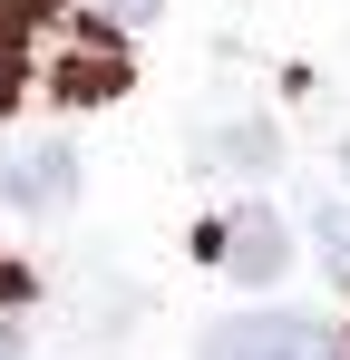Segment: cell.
Here are the masks:
<instances>
[{
    "label": "cell",
    "instance_id": "cell-9",
    "mask_svg": "<svg viewBox=\"0 0 350 360\" xmlns=\"http://www.w3.org/2000/svg\"><path fill=\"white\" fill-rule=\"evenodd\" d=\"M0 360H20V302L0 292Z\"/></svg>",
    "mask_w": 350,
    "mask_h": 360
},
{
    "label": "cell",
    "instance_id": "cell-7",
    "mask_svg": "<svg viewBox=\"0 0 350 360\" xmlns=\"http://www.w3.org/2000/svg\"><path fill=\"white\" fill-rule=\"evenodd\" d=\"M311 234H321V263H331V283L350 292V205H331V214H321Z\"/></svg>",
    "mask_w": 350,
    "mask_h": 360
},
{
    "label": "cell",
    "instance_id": "cell-1",
    "mask_svg": "<svg viewBox=\"0 0 350 360\" xmlns=\"http://www.w3.org/2000/svg\"><path fill=\"white\" fill-rule=\"evenodd\" d=\"M195 360H350V341L331 321H302V311H233L205 331Z\"/></svg>",
    "mask_w": 350,
    "mask_h": 360
},
{
    "label": "cell",
    "instance_id": "cell-10",
    "mask_svg": "<svg viewBox=\"0 0 350 360\" xmlns=\"http://www.w3.org/2000/svg\"><path fill=\"white\" fill-rule=\"evenodd\" d=\"M0 10H20V20H49V10H68V0H0Z\"/></svg>",
    "mask_w": 350,
    "mask_h": 360
},
{
    "label": "cell",
    "instance_id": "cell-5",
    "mask_svg": "<svg viewBox=\"0 0 350 360\" xmlns=\"http://www.w3.org/2000/svg\"><path fill=\"white\" fill-rule=\"evenodd\" d=\"M195 166H205V176H273V166H283V136H273L263 117L205 127V136H195Z\"/></svg>",
    "mask_w": 350,
    "mask_h": 360
},
{
    "label": "cell",
    "instance_id": "cell-11",
    "mask_svg": "<svg viewBox=\"0 0 350 360\" xmlns=\"http://www.w3.org/2000/svg\"><path fill=\"white\" fill-rule=\"evenodd\" d=\"M341 166H350V146H341Z\"/></svg>",
    "mask_w": 350,
    "mask_h": 360
},
{
    "label": "cell",
    "instance_id": "cell-2",
    "mask_svg": "<svg viewBox=\"0 0 350 360\" xmlns=\"http://www.w3.org/2000/svg\"><path fill=\"white\" fill-rule=\"evenodd\" d=\"M205 253L224 263L233 283H283V263H292V243H283V214H263V205L224 214V224L205 234Z\"/></svg>",
    "mask_w": 350,
    "mask_h": 360
},
{
    "label": "cell",
    "instance_id": "cell-8",
    "mask_svg": "<svg viewBox=\"0 0 350 360\" xmlns=\"http://www.w3.org/2000/svg\"><path fill=\"white\" fill-rule=\"evenodd\" d=\"M156 10H166V0H108V20H117V30H146Z\"/></svg>",
    "mask_w": 350,
    "mask_h": 360
},
{
    "label": "cell",
    "instance_id": "cell-4",
    "mask_svg": "<svg viewBox=\"0 0 350 360\" xmlns=\"http://www.w3.org/2000/svg\"><path fill=\"white\" fill-rule=\"evenodd\" d=\"M117 88H127V39H117V20L108 30H78L68 59L49 68V98H68V108H98V98H117Z\"/></svg>",
    "mask_w": 350,
    "mask_h": 360
},
{
    "label": "cell",
    "instance_id": "cell-6",
    "mask_svg": "<svg viewBox=\"0 0 350 360\" xmlns=\"http://www.w3.org/2000/svg\"><path fill=\"white\" fill-rule=\"evenodd\" d=\"M20 88H30V20L0 10V117L20 108Z\"/></svg>",
    "mask_w": 350,
    "mask_h": 360
},
{
    "label": "cell",
    "instance_id": "cell-3",
    "mask_svg": "<svg viewBox=\"0 0 350 360\" xmlns=\"http://www.w3.org/2000/svg\"><path fill=\"white\" fill-rule=\"evenodd\" d=\"M68 195H78V156H68L58 136L10 146V156H0V205H20V214H58Z\"/></svg>",
    "mask_w": 350,
    "mask_h": 360
}]
</instances>
